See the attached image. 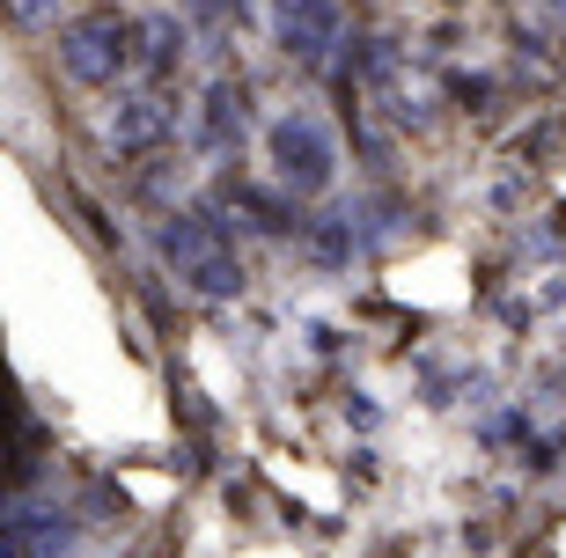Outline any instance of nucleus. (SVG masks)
Instances as JSON below:
<instances>
[{
	"label": "nucleus",
	"mask_w": 566,
	"mask_h": 558,
	"mask_svg": "<svg viewBox=\"0 0 566 558\" xmlns=\"http://www.w3.org/2000/svg\"><path fill=\"white\" fill-rule=\"evenodd\" d=\"M163 257L177 265V280H185L191 294H235L243 287V257H235L229 228L213 221V213H169L163 228Z\"/></svg>",
	"instance_id": "obj_1"
},
{
	"label": "nucleus",
	"mask_w": 566,
	"mask_h": 558,
	"mask_svg": "<svg viewBox=\"0 0 566 558\" xmlns=\"http://www.w3.org/2000/svg\"><path fill=\"white\" fill-rule=\"evenodd\" d=\"M133 38H140V22L111 15V8H88V15H74L60 30V66L88 88H111L133 66Z\"/></svg>",
	"instance_id": "obj_2"
},
{
	"label": "nucleus",
	"mask_w": 566,
	"mask_h": 558,
	"mask_svg": "<svg viewBox=\"0 0 566 558\" xmlns=\"http://www.w3.org/2000/svg\"><path fill=\"white\" fill-rule=\"evenodd\" d=\"M265 147H273V169L287 191H324L338 177V147L332 133H324V118H310V110H287V118L265 133Z\"/></svg>",
	"instance_id": "obj_3"
},
{
	"label": "nucleus",
	"mask_w": 566,
	"mask_h": 558,
	"mask_svg": "<svg viewBox=\"0 0 566 558\" xmlns=\"http://www.w3.org/2000/svg\"><path fill=\"white\" fill-rule=\"evenodd\" d=\"M273 30L287 44V60L316 66L338 44V30H346V8L338 0H273Z\"/></svg>",
	"instance_id": "obj_4"
},
{
	"label": "nucleus",
	"mask_w": 566,
	"mask_h": 558,
	"mask_svg": "<svg viewBox=\"0 0 566 558\" xmlns=\"http://www.w3.org/2000/svg\"><path fill=\"white\" fill-rule=\"evenodd\" d=\"M169 96H155V88H147V96H118V110H111V140L126 147V155H147V147L155 140H169Z\"/></svg>",
	"instance_id": "obj_5"
},
{
	"label": "nucleus",
	"mask_w": 566,
	"mask_h": 558,
	"mask_svg": "<svg viewBox=\"0 0 566 558\" xmlns=\"http://www.w3.org/2000/svg\"><path fill=\"white\" fill-rule=\"evenodd\" d=\"M251 133V96L243 82H213L207 88V147H243Z\"/></svg>",
	"instance_id": "obj_6"
},
{
	"label": "nucleus",
	"mask_w": 566,
	"mask_h": 558,
	"mask_svg": "<svg viewBox=\"0 0 566 558\" xmlns=\"http://www.w3.org/2000/svg\"><path fill=\"white\" fill-rule=\"evenodd\" d=\"M133 60H140L147 74H169V66L185 60V30H177V22H140V38H133Z\"/></svg>",
	"instance_id": "obj_7"
}]
</instances>
